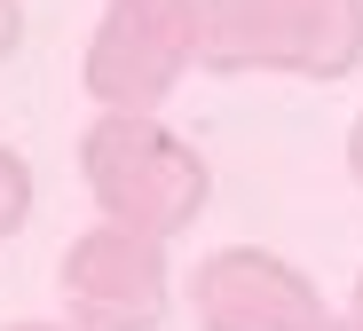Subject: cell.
<instances>
[{
    "label": "cell",
    "mask_w": 363,
    "mask_h": 331,
    "mask_svg": "<svg viewBox=\"0 0 363 331\" xmlns=\"http://www.w3.org/2000/svg\"><path fill=\"white\" fill-rule=\"evenodd\" d=\"M16 40H24V9H16V0H0V63H9Z\"/></svg>",
    "instance_id": "obj_7"
},
{
    "label": "cell",
    "mask_w": 363,
    "mask_h": 331,
    "mask_svg": "<svg viewBox=\"0 0 363 331\" xmlns=\"http://www.w3.org/2000/svg\"><path fill=\"white\" fill-rule=\"evenodd\" d=\"M190 315L198 331H324V292L261 245L206 252L190 276Z\"/></svg>",
    "instance_id": "obj_5"
},
{
    "label": "cell",
    "mask_w": 363,
    "mask_h": 331,
    "mask_svg": "<svg viewBox=\"0 0 363 331\" xmlns=\"http://www.w3.org/2000/svg\"><path fill=\"white\" fill-rule=\"evenodd\" d=\"M324 331H363V315H332V323H324Z\"/></svg>",
    "instance_id": "obj_10"
},
{
    "label": "cell",
    "mask_w": 363,
    "mask_h": 331,
    "mask_svg": "<svg viewBox=\"0 0 363 331\" xmlns=\"http://www.w3.org/2000/svg\"><path fill=\"white\" fill-rule=\"evenodd\" d=\"M0 331H79V323H0Z\"/></svg>",
    "instance_id": "obj_9"
},
{
    "label": "cell",
    "mask_w": 363,
    "mask_h": 331,
    "mask_svg": "<svg viewBox=\"0 0 363 331\" xmlns=\"http://www.w3.org/2000/svg\"><path fill=\"white\" fill-rule=\"evenodd\" d=\"M355 315H363V276H355Z\"/></svg>",
    "instance_id": "obj_11"
},
{
    "label": "cell",
    "mask_w": 363,
    "mask_h": 331,
    "mask_svg": "<svg viewBox=\"0 0 363 331\" xmlns=\"http://www.w3.org/2000/svg\"><path fill=\"white\" fill-rule=\"evenodd\" d=\"M347 174H355V189H363V118L347 126Z\"/></svg>",
    "instance_id": "obj_8"
},
{
    "label": "cell",
    "mask_w": 363,
    "mask_h": 331,
    "mask_svg": "<svg viewBox=\"0 0 363 331\" xmlns=\"http://www.w3.org/2000/svg\"><path fill=\"white\" fill-rule=\"evenodd\" d=\"M79 174L95 189L103 221H127L150 237H182L206 213V189H213L206 158L150 111H103L79 142Z\"/></svg>",
    "instance_id": "obj_1"
},
{
    "label": "cell",
    "mask_w": 363,
    "mask_h": 331,
    "mask_svg": "<svg viewBox=\"0 0 363 331\" xmlns=\"http://www.w3.org/2000/svg\"><path fill=\"white\" fill-rule=\"evenodd\" d=\"M24 213H32V174H24L16 150H0V245L24 229Z\"/></svg>",
    "instance_id": "obj_6"
},
{
    "label": "cell",
    "mask_w": 363,
    "mask_h": 331,
    "mask_svg": "<svg viewBox=\"0 0 363 331\" xmlns=\"http://www.w3.org/2000/svg\"><path fill=\"white\" fill-rule=\"evenodd\" d=\"M64 315L79 331H158L166 323V237L103 221L64 252Z\"/></svg>",
    "instance_id": "obj_4"
},
{
    "label": "cell",
    "mask_w": 363,
    "mask_h": 331,
    "mask_svg": "<svg viewBox=\"0 0 363 331\" xmlns=\"http://www.w3.org/2000/svg\"><path fill=\"white\" fill-rule=\"evenodd\" d=\"M206 55V0H103L79 79L103 111H158Z\"/></svg>",
    "instance_id": "obj_3"
},
{
    "label": "cell",
    "mask_w": 363,
    "mask_h": 331,
    "mask_svg": "<svg viewBox=\"0 0 363 331\" xmlns=\"http://www.w3.org/2000/svg\"><path fill=\"white\" fill-rule=\"evenodd\" d=\"M206 72L347 79L363 63V0H206Z\"/></svg>",
    "instance_id": "obj_2"
}]
</instances>
